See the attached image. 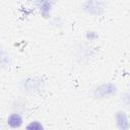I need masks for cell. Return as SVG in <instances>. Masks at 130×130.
<instances>
[{
	"mask_svg": "<svg viewBox=\"0 0 130 130\" xmlns=\"http://www.w3.org/2000/svg\"><path fill=\"white\" fill-rule=\"evenodd\" d=\"M7 123L10 127L17 128L22 124V118L18 114H12L11 116H9V118L7 120Z\"/></svg>",
	"mask_w": 130,
	"mask_h": 130,
	"instance_id": "2",
	"label": "cell"
},
{
	"mask_svg": "<svg viewBox=\"0 0 130 130\" xmlns=\"http://www.w3.org/2000/svg\"><path fill=\"white\" fill-rule=\"evenodd\" d=\"M27 128H32V129H41V128H42V125H41V124H39L38 122H34V123L29 124V125L27 126Z\"/></svg>",
	"mask_w": 130,
	"mask_h": 130,
	"instance_id": "4",
	"label": "cell"
},
{
	"mask_svg": "<svg viewBox=\"0 0 130 130\" xmlns=\"http://www.w3.org/2000/svg\"><path fill=\"white\" fill-rule=\"evenodd\" d=\"M115 91H116V87L113 84H105V85H102L99 88H96L95 95L101 96V98H105V96H108V95L115 93Z\"/></svg>",
	"mask_w": 130,
	"mask_h": 130,
	"instance_id": "1",
	"label": "cell"
},
{
	"mask_svg": "<svg viewBox=\"0 0 130 130\" xmlns=\"http://www.w3.org/2000/svg\"><path fill=\"white\" fill-rule=\"evenodd\" d=\"M117 121H118V125L120 128H122V129L128 128V120L124 113H119L117 115Z\"/></svg>",
	"mask_w": 130,
	"mask_h": 130,
	"instance_id": "3",
	"label": "cell"
}]
</instances>
